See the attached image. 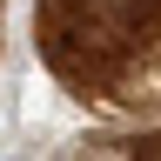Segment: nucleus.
Wrapping results in <instances>:
<instances>
[{
    "label": "nucleus",
    "mask_w": 161,
    "mask_h": 161,
    "mask_svg": "<svg viewBox=\"0 0 161 161\" xmlns=\"http://www.w3.org/2000/svg\"><path fill=\"white\" fill-rule=\"evenodd\" d=\"M161 27V0H47V47L67 74H101Z\"/></svg>",
    "instance_id": "obj_1"
},
{
    "label": "nucleus",
    "mask_w": 161,
    "mask_h": 161,
    "mask_svg": "<svg viewBox=\"0 0 161 161\" xmlns=\"http://www.w3.org/2000/svg\"><path fill=\"white\" fill-rule=\"evenodd\" d=\"M134 154H148V161H161V134H148V141H134Z\"/></svg>",
    "instance_id": "obj_2"
}]
</instances>
